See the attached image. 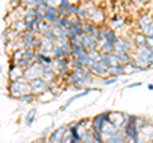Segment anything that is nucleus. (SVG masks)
Wrapping results in <instances>:
<instances>
[{"mask_svg": "<svg viewBox=\"0 0 153 143\" xmlns=\"http://www.w3.org/2000/svg\"><path fill=\"white\" fill-rule=\"evenodd\" d=\"M128 124H126V136L129 139L136 142L138 141V126H136V118L135 116H128Z\"/></svg>", "mask_w": 153, "mask_h": 143, "instance_id": "obj_1", "label": "nucleus"}, {"mask_svg": "<svg viewBox=\"0 0 153 143\" xmlns=\"http://www.w3.org/2000/svg\"><path fill=\"white\" fill-rule=\"evenodd\" d=\"M64 130H66V126H61V128H59L58 130H55L54 133H52V136L50 137V142H60L63 141V137L64 134H65V132Z\"/></svg>", "mask_w": 153, "mask_h": 143, "instance_id": "obj_2", "label": "nucleus"}, {"mask_svg": "<svg viewBox=\"0 0 153 143\" xmlns=\"http://www.w3.org/2000/svg\"><path fill=\"white\" fill-rule=\"evenodd\" d=\"M36 116H37V110H36V109H32V110H30V111L27 113L26 119H25V120H26V125H27V126L32 125V123L35 121Z\"/></svg>", "mask_w": 153, "mask_h": 143, "instance_id": "obj_3", "label": "nucleus"}, {"mask_svg": "<svg viewBox=\"0 0 153 143\" xmlns=\"http://www.w3.org/2000/svg\"><path fill=\"white\" fill-rule=\"evenodd\" d=\"M89 92H91V89H87V91H84L83 93H79V95H75V96H73V97H70V99L68 100V102H66V104L64 105V106H63V107L60 109V110H64V109H66L68 106H69V105H70V104H71V102H73L74 100H76V99H80V97H83V96L88 95V93H89Z\"/></svg>", "mask_w": 153, "mask_h": 143, "instance_id": "obj_4", "label": "nucleus"}, {"mask_svg": "<svg viewBox=\"0 0 153 143\" xmlns=\"http://www.w3.org/2000/svg\"><path fill=\"white\" fill-rule=\"evenodd\" d=\"M56 17H58V12L54 8H47L45 12V18L49 20H54V19H56Z\"/></svg>", "mask_w": 153, "mask_h": 143, "instance_id": "obj_5", "label": "nucleus"}, {"mask_svg": "<svg viewBox=\"0 0 153 143\" xmlns=\"http://www.w3.org/2000/svg\"><path fill=\"white\" fill-rule=\"evenodd\" d=\"M78 126L79 124L74 125L73 128H70V134H71V141H80V136L78 133Z\"/></svg>", "mask_w": 153, "mask_h": 143, "instance_id": "obj_6", "label": "nucleus"}, {"mask_svg": "<svg viewBox=\"0 0 153 143\" xmlns=\"http://www.w3.org/2000/svg\"><path fill=\"white\" fill-rule=\"evenodd\" d=\"M116 81H118V78H111V79H106V81H105V84H112V83H115Z\"/></svg>", "mask_w": 153, "mask_h": 143, "instance_id": "obj_7", "label": "nucleus"}, {"mask_svg": "<svg viewBox=\"0 0 153 143\" xmlns=\"http://www.w3.org/2000/svg\"><path fill=\"white\" fill-rule=\"evenodd\" d=\"M139 86H142V83H140V82H138V83H133V84H130V86H129V88H135V87H139Z\"/></svg>", "mask_w": 153, "mask_h": 143, "instance_id": "obj_8", "label": "nucleus"}, {"mask_svg": "<svg viewBox=\"0 0 153 143\" xmlns=\"http://www.w3.org/2000/svg\"><path fill=\"white\" fill-rule=\"evenodd\" d=\"M148 89H151V91H153V84H148Z\"/></svg>", "mask_w": 153, "mask_h": 143, "instance_id": "obj_9", "label": "nucleus"}]
</instances>
